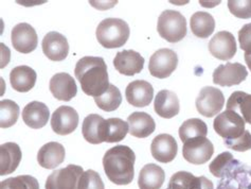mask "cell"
Listing matches in <instances>:
<instances>
[{
  "instance_id": "cell-1",
  "label": "cell",
  "mask_w": 251,
  "mask_h": 189,
  "mask_svg": "<svg viewBox=\"0 0 251 189\" xmlns=\"http://www.w3.org/2000/svg\"><path fill=\"white\" fill-rule=\"evenodd\" d=\"M75 78L83 92L90 97H100L109 87L107 65L100 56H84L75 65Z\"/></svg>"
},
{
  "instance_id": "cell-2",
  "label": "cell",
  "mask_w": 251,
  "mask_h": 189,
  "mask_svg": "<svg viewBox=\"0 0 251 189\" xmlns=\"http://www.w3.org/2000/svg\"><path fill=\"white\" fill-rule=\"evenodd\" d=\"M136 155L127 146H116L107 150L103 158L104 171L116 185H128L134 180Z\"/></svg>"
},
{
  "instance_id": "cell-3",
  "label": "cell",
  "mask_w": 251,
  "mask_h": 189,
  "mask_svg": "<svg viewBox=\"0 0 251 189\" xmlns=\"http://www.w3.org/2000/svg\"><path fill=\"white\" fill-rule=\"evenodd\" d=\"M130 30L126 22L120 18H106L99 24L96 36L99 44L107 49L120 48L126 44Z\"/></svg>"
},
{
  "instance_id": "cell-4",
  "label": "cell",
  "mask_w": 251,
  "mask_h": 189,
  "mask_svg": "<svg viewBox=\"0 0 251 189\" xmlns=\"http://www.w3.org/2000/svg\"><path fill=\"white\" fill-rule=\"evenodd\" d=\"M157 31L163 40L178 43L187 35V21L178 11H163L158 18Z\"/></svg>"
},
{
  "instance_id": "cell-5",
  "label": "cell",
  "mask_w": 251,
  "mask_h": 189,
  "mask_svg": "<svg viewBox=\"0 0 251 189\" xmlns=\"http://www.w3.org/2000/svg\"><path fill=\"white\" fill-rule=\"evenodd\" d=\"M245 123L239 114L233 110L226 109L216 116L213 128L214 131L224 139H235L246 131Z\"/></svg>"
},
{
  "instance_id": "cell-6",
  "label": "cell",
  "mask_w": 251,
  "mask_h": 189,
  "mask_svg": "<svg viewBox=\"0 0 251 189\" xmlns=\"http://www.w3.org/2000/svg\"><path fill=\"white\" fill-rule=\"evenodd\" d=\"M83 168L77 165H68L67 167L57 169L52 172L46 181V189H78V183L82 174Z\"/></svg>"
},
{
  "instance_id": "cell-7",
  "label": "cell",
  "mask_w": 251,
  "mask_h": 189,
  "mask_svg": "<svg viewBox=\"0 0 251 189\" xmlns=\"http://www.w3.org/2000/svg\"><path fill=\"white\" fill-rule=\"evenodd\" d=\"M178 65V56L175 51L162 48L151 56L149 70L151 75L158 79H167L174 73Z\"/></svg>"
},
{
  "instance_id": "cell-8",
  "label": "cell",
  "mask_w": 251,
  "mask_h": 189,
  "mask_svg": "<svg viewBox=\"0 0 251 189\" xmlns=\"http://www.w3.org/2000/svg\"><path fill=\"white\" fill-rule=\"evenodd\" d=\"M195 104L198 113L211 118V117H214L221 113L225 104V97L221 89L206 86L201 89L200 95L196 98Z\"/></svg>"
},
{
  "instance_id": "cell-9",
  "label": "cell",
  "mask_w": 251,
  "mask_h": 189,
  "mask_svg": "<svg viewBox=\"0 0 251 189\" xmlns=\"http://www.w3.org/2000/svg\"><path fill=\"white\" fill-rule=\"evenodd\" d=\"M213 153V143L206 137H197L183 142V159L190 164L202 165L212 158Z\"/></svg>"
},
{
  "instance_id": "cell-10",
  "label": "cell",
  "mask_w": 251,
  "mask_h": 189,
  "mask_svg": "<svg viewBox=\"0 0 251 189\" xmlns=\"http://www.w3.org/2000/svg\"><path fill=\"white\" fill-rule=\"evenodd\" d=\"M248 71L241 63H226L220 65L213 73V82L220 86L239 85L246 80Z\"/></svg>"
},
{
  "instance_id": "cell-11",
  "label": "cell",
  "mask_w": 251,
  "mask_h": 189,
  "mask_svg": "<svg viewBox=\"0 0 251 189\" xmlns=\"http://www.w3.org/2000/svg\"><path fill=\"white\" fill-rule=\"evenodd\" d=\"M11 41L14 49L21 54H27L34 51L38 44V37L35 29L27 23L16 25L12 29Z\"/></svg>"
},
{
  "instance_id": "cell-12",
  "label": "cell",
  "mask_w": 251,
  "mask_h": 189,
  "mask_svg": "<svg viewBox=\"0 0 251 189\" xmlns=\"http://www.w3.org/2000/svg\"><path fill=\"white\" fill-rule=\"evenodd\" d=\"M78 126V114L67 106H62L54 110L51 117V128L58 135H68L75 131Z\"/></svg>"
},
{
  "instance_id": "cell-13",
  "label": "cell",
  "mask_w": 251,
  "mask_h": 189,
  "mask_svg": "<svg viewBox=\"0 0 251 189\" xmlns=\"http://www.w3.org/2000/svg\"><path fill=\"white\" fill-rule=\"evenodd\" d=\"M209 51L214 57L221 61H229L236 54V42L232 33L221 31L211 38Z\"/></svg>"
},
{
  "instance_id": "cell-14",
  "label": "cell",
  "mask_w": 251,
  "mask_h": 189,
  "mask_svg": "<svg viewBox=\"0 0 251 189\" xmlns=\"http://www.w3.org/2000/svg\"><path fill=\"white\" fill-rule=\"evenodd\" d=\"M42 48L44 54L53 62L64 61L69 54V44L67 38L55 31L49 32L48 34L45 35Z\"/></svg>"
},
{
  "instance_id": "cell-15",
  "label": "cell",
  "mask_w": 251,
  "mask_h": 189,
  "mask_svg": "<svg viewBox=\"0 0 251 189\" xmlns=\"http://www.w3.org/2000/svg\"><path fill=\"white\" fill-rule=\"evenodd\" d=\"M114 66L118 73L124 76H135L140 74L144 67V57L134 50H123L118 52L114 58Z\"/></svg>"
},
{
  "instance_id": "cell-16",
  "label": "cell",
  "mask_w": 251,
  "mask_h": 189,
  "mask_svg": "<svg viewBox=\"0 0 251 189\" xmlns=\"http://www.w3.org/2000/svg\"><path fill=\"white\" fill-rule=\"evenodd\" d=\"M177 142L173 136L170 134L157 135L151 141V155L156 161L163 162V164H168V162L174 161L177 155Z\"/></svg>"
},
{
  "instance_id": "cell-17",
  "label": "cell",
  "mask_w": 251,
  "mask_h": 189,
  "mask_svg": "<svg viewBox=\"0 0 251 189\" xmlns=\"http://www.w3.org/2000/svg\"><path fill=\"white\" fill-rule=\"evenodd\" d=\"M49 88L53 97L61 101H70L77 94L76 83L67 73H58L52 77Z\"/></svg>"
},
{
  "instance_id": "cell-18",
  "label": "cell",
  "mask_w": 251,
  "mask_h": 189,
  "mask_svg": "<svg viewBox=\"0 0 251 189\" xmlns=\"http://www.w3.org/2000/svg\"><path fill=\"white\" fill-rule=\"evenodd\" d=\"M125 96L127 102L133 107L144 108L153 100L154 88L148 81L136 80L128 84Z\"/></svg>"
},
{
  "instance_id": "cell-19",
  "label": "cell",
  "mask_w": 251,
  "mask_h": 189,
  "mask_svg": "<svg viewBox=\"0 0 251 189\" xmlns=\"http://www.w3.org/2000/svg\"><path fill=\"white\" fill-rule=\"evenodd\" d=\"M49 108L45 103L32 101L23 110V120L31 129H42L49 121Z\"/></svg>"
},
{
  "instance_id": "cell-20",
  "label": "cell",
  "mask_w": 251,
  "mask_h": 189,
  "mask_svg": "<svg viewBox=\"0 0 251 189\" xmlns=\"http://www.w3.org/2000/svg\"><path fill=\"white\" fill-rule=\"evenodd\" d=\"M154 108L157 115L162 118L171 119L179 113V99L175 93L168 89H162L155 97Z\"/></svg>"
},
{
  "instance_id": "cell-21",
  "label": "cell",
  "mask_w": 251,
  "mask_h": 189,
  "mask_svg": "<svg viewBox=\"0 0 251 189\" xmlns=\"http://www.w3.org/2000/svg\"><path fill=\"white\" fill-rule=\"evenodd\" d=\"M66 151L63 145L55 141L46 143L37 153V162L45 169H54L65 161Z\"/></svg>"
},
{
  "instance_id": "cell-22",
  "label": "cell",
  "mask_w": 251,
  "mask_h": 189,
  "mask_svg": "<svg viewBox=\"0 0 251 189\" xmlns=\"http://www.w3.org/2000/svg\"><path fill=\"white\" fill-rule=\"evenodd\" d=\"M127 123L129 134L137 138H145L153 134L156 123L150 114L144 112H135L128 116Z\"/></svg>"
},
{
  "instance_id": "cell-23",
  "label": "cell",
  "mask_w": 251,
  "mask_h": 189,
  "mask_svg": "<svg viewBox=\"0 0 251 189\" xmlns=\"http://www.w3.org/2000/svg\"><path fill=\"white\" fill-rule=\"evenodd\" d=\"M22 150L15 142H5L0 146V175L14 172L22 161Z\"/></svg>"
},
{
  "instance_id": "cell-24",
  "label": "cell",
  "mask_w": 251,
  "mask_h": 189,
  "mask_svg": "<svg viewBox=\"0 0 251 189\" xmlns=\"http://www.w3.org/2000/svg\"><path fill=\"white\" fill-rule=\"evenodd\" d=\"M37 75L34 69L22 65L11 70L10 82L13 89L19 93H28L35 86Z\"/></svg>"
},
{
  "instance_id": "cell-25",
  "label": "cell",
  "mask_w": 251,
  "mask_h": 189,
  "mask_svg": "<svg viewBox=\"0 0 251 189\" xmlns=\"http://www.w3.org/2000/svg\"><path fill=\"white\" fill-rule=\"evenodd\" d=\"M166 180L163 169L156 164H147L139 172L138 186L140 189H160Z\"/></svg>"
},
{
  "instance_id": "cell-26",
  "label": "cell",
  "mask_w": 251,
  "mask_h": 189,
  "mask_svg": "<svg viewBox=\"0 0 251 189\" xmlns=\"http://www.w3.org/2000/svg\"><path fill=\"white\" fill-rule=\"evenodd\" d=\"M105 119L98 114L88 115L83 121L82 133L86 141L92 145H99L103 141V128Z\"/></svg>"
},
{
  "instance_id": "cell-27",
  "label": "cell",
  "mask_w": 251,
  "mask_h": 189,
  "mask_svg": "<svg viewBox=\"0 0 251 189\" xmlns=\"http://www.w3.org/2000/svg\"><path fill=\"white\" fill-rule=\"evenodd\" d=\"M190 26L195 36L207 38L214 32L215 21L208 12H196L191 16Z\"/></svg>"
},
{
  "instance_id": "cell-28",
  "label": "cell",
  "mask_w": 251,
  "mask_h": 189,
  "mask_svg": "<svg viewBox=\"0 0 251 189\" xmlns=\"http://www.w3.org/2000/svg\"><path fill=\"white\" fill-rule=\"evenodd\" d=\"M227 109L239 114L244 121L251 125V95L234 92L227 101Z\"/></svg>"
},
{
  "instance_id": "cell-29",
  "label": "cell",
  "mask_w": 251,
  "mask_h": 189,
  "mask_svg": "<svg viewBox=\"0 0 251 189\" xmlns=\"http://www.w3.org/2000/svg\"><path fill=\"white\" fill-rule=\"evenodd\" d=\"M128 123L120 118L105 119L103 128L104 142H119L128 133Z\"/></svg>"
},
{
  "instance_id": "cell-30",
  "label": "cell",
  "mask_w": 251,
  "mask_h": 189,
  "mask_svg": "<svg viewBox=\"0 0 251 189\" xmlns=\"http://www.w3.org/2000/svg\"><path fill=\"white\" fill-rule=\"evenodd\" d=\"M178 133H179L181 141L186 142L187 140L197 137H206L208 134V127L201 119L191 118L182 123Z\"/></svg>"
},
{
  "instance_id": "cell-31",
  "label": "cell",
  "mask_w": 251,
  "mask_h": 189,
  "mask_svg": "<svg viewBox=\"0 0 251 189\" xmlns=\"http://www.w3.org/2000/svg\"><path fill=\"white\" fill-rule=\"evenodd\" d=\"M95 102L99 108H101L105 112H114L122 102V95L118 87L114 84H110L108 89L102 96L96 97Z\"/></svg>"
},
{
  "instance_id": "cell-32",
  "label": "cell",
  "mask_w": 251,
  "mask_h": 189,
  "mask_svg": "<svg viewBox=\"0 0 251 189\" xmlns=\"http://www.w3.org/2000/svg\"><path fill=\"white\" fill-rule=\"evenodd\" d=\"M239 162L235 161L230 152H223L212 161L209 165L210 172L216 178H224L225 175L232 171V169Z\"/></svg>"
},
{
  "instance_id": "cell-33",
  "label": "cell",
  "mask_w": 251,
  "mask_h": 189,
  "mask_svg": "<svg viewBox=\"0 0 251 189\" xmlns=\"http://www.w3.org/2000/svg\"><path fill=\"white\" fill-rule=\"evenodd\" d=\"M19 117L18 104L12 100H2L0 102V127L8 129L14 126Z\"/></svg>"
},
{
  "instance_id": "cell-34",
  "label": "cell",
  "mask_w": 251,
  "mask_h": 189,
  "mask_svg": "<svg viewBox=\"0 0 251 189\" xmlns=\"http://www.w3.org/2000/svg\"><path fill=\"white\" fill-rule=\"evenodd\" d=\"M0 189H39L38 181L31 175H18L0 183Z\"/></svg>"
},
{
  "instance_id": "cell-35",
  "label": "cell",
  "mask_w": 251,
  "mask_h": 189,
  "mask_svg": "<svg viewBox=\"0 0 251 189\" xmlns=\"http://www.w3.org/2000/svg\"><path fill=\"white\" fill-rule=\"evenodd\" d=\"M196 177L187 171H179L172 175L167 189H193Z\"/></svg>"
},
{
  "instance_id": "cell-36",
  "label": "cell",
  "mask_w": 251,
  "mask_h": 189,
  "mask_svg": "<svg viewBox=\"0 0 251 189\" xmlns=\"http://www.w3.org/2000/svg\"><path fill=\"white\" fill-rule=\"evenodd\" d=\"M78 189H105V186L100 174L89 169L82 174Z\"/></svg>"
},
{
  "instance_id": "cell-37",
  "label": "cell",
  "mask_w": 251,
  "mask_h": 189,
  "mask_svg": "<svg viewBox=\"0 0 251 189\" xmlns=\"http://www.w3.org/2000/svg\"><path fill=\"white\" fill-rule=\"evenodd\" d=\"M228 8L237 18L248 19L251 18V0L248 1H239V0H229Z\"/></svg>"
},
{
  "instance_id": "cell-38",
  "label": "cell",
  "mask_w": 251,
  "mask_h": 189,
  "mask_svg": "<svg viewBox=\"0 0 251 189\" xmlns=\"http://www.w3.org/2000/svg\"><path fill=\"white\" fill-rule=\"evenodd\" d=\"M225 145L228 148L237 152H245L251 149V134L249 131L244 132V134L235 139H224Z\"/></svg>"
},
{
  "instance_id": "cell-39",
  "label": "cell",
  "mask_w": 251,
  "mask_h": 189,
  "mask_svg": "<svg viewBox=\"0 0 251 189\" xmlns=\"http://www.w3.org/2000/svg\"><path fill=\"white\" fill-rule=\"evenodd\" d=\"M239 42L245 54L251 52V23L243 26V28L239 31Z\"/></svg>"
},
{
  "instance_id": "cell-40",
  "label": "cell",
  "mask_w": 251,
  "mask_h": 189,
  "mask_svg": "<svg viewBox=\"0 0 251 189\" xmlns=\"http://www.w3.org/2000/svg\"><path fill=\"white\" fill-rule=\"evenodd\" d=\"M193 189H214L213 183L206 177H196Z\"/></svg>"
},
{
  "instance_id": "cell-41",
  "label": "cell",
  "mask_w": 251,
  "mask_h": 189,
  "mask_svg": "<svg viewBox=\"0 0 251 189\" xmlns=\"http://www.w3.org/2000/svg\"><path fill=\"white\" fill-rule=\"evenodd\" d=\"M245 62L248 68L251 70V52H246L245 54Z\"/></svg>"
}]
</instances>
